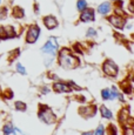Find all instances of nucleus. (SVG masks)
<instances>
[{"mask_svg": "<svg viewBox=\"0 0 134 135\" xmlns=\"http://www.w3.org/2000/svg\"><path fill=\"white\" fill-rule=\"evenodd\" d=\"M60 65L65 68H74V67L78 66L79 60L73 56L71 53L68 52V49H64L60 53Z\"/></svg>", "mask_w": 134, "mask_h": 135, "instance_id": "1", "label": "nucleus"}, {"mask_svg": "<svg viewBox=\"0 0 134 135\" xmlns=\"http://www.w3.org/2000/svg\"><path fill=\"white\" fill-rule=\"evenodd\" d=\"M39 33H40L39 27H37V26H32V27L28 30L27 41L28 42H34V41L38 39V37H39Z\"/></svg>", "mask_w": 134, "mask_h": 135, "instance_id": "2", "label": "nucleus"}, {"mask_svg": "<svg viewBox=\"0 0 134 135\" xmlns=\"http://www.w3.org/2000/svg\"><path fill=\"white\" fill-rule=\"evenodd\" d=\"M56 48H58V44H56V40H55L54 38H51L50 40L46 42V45L44 46L42 51H44V52H47V53H54Z\"/></svg>", "mask_w": 134, "mask_h": 135, "instance_id": "3", "label": "nucleus"}, {"mask_svg": "<svg viewBox=\"0 0 134 135\" xmlns=\"http://www.w3.org/2000/svg\"><path fill=\"white\" fill-rule=\"evenodd\" d=\"M104 71H105V73L106 74L114 76V75L117 74V72H118V67L115 66L112 61H107L106 64L104 65Z\"/></svg>", "mask_w": 134, "mask_h": 135, "instance_id": "4", "label": "nucleus"}, {"mask_svg": "<svg viewBox=\"0 0 134 135\" xmlns=\"http://www.w3.org/2000/svg\"><path fill=\"white\" fill-rule=\"evenodd\" d=\"M40 119H42V121H45L46 123H52L54 122V115L51 110H44L40 113Z\"/></svg>", "mask_w": 134, "mask_h": 135, "instance_id": "5", "label": "nucleus"}, {"mask_svg": "<svg viewBox=\"0 0 134 135\" xmlns=\"http://www.w3.org/2000/svg\"><path fill=\"white\" fill-rule=\"evenodd\" d=\"M14 32L12 30V27H2L0 30V38H8V37H13Z\"/></svg>", "mask_w": 134, "mask_h": 135, "instance_id": "6", "label": "nucleus"}, {"mask_svg": "<svg viewBox=\"0 0 134 135\" xmlns=\"http://www.w3.org/2000/svg\"><path fill=\"white\" fill-rule=\"evenodd\" d=\"M54 90L58 93H67L71 90V88L65 84H55L54 85Z\"/></svg>", "mask_w": 134, "mask_h": 135, "instance_id": "7", "label": "nucleus"}, {"mask_svg": "<svg viewBox=\"0 0 134 135\" xmlns=\"http://www.w3.org/2000/svg\"><path fill=\"white\" fill-rule=\"evenodd\" d=\"M111 22L115 26V27H119V28H122L123 27V24H125V20L121 19V18H117V17H112L111 18Z\"/></svg>", "mask_w": 134, "mask_h": 135, "instance_id": "8", "label": "nucleus"}, {"mask_svg": "<svg viewBox=\"0 0 134 135\" xmlns=\"http://www.w3.org/2000/svg\"><path fill=\"white\" fill-rule=\"evenodd\" d=\"M45 25L47 26V28H54V27H56V25H58V22H56V20L54 19L53 17H47L45 19Z\"/></svg>", "mask_w": 134, "mask_h": 135, "instance_id": "9", "label": "nucleus"}, {"mask_svg": "<svg viewBox=\"0 0 134 135\" xmlns=\"http://www.w3.org/2000/svg\"><path fill=\"white\" fill-rule=\"evenodd\" d=\"M94 19V17H93V12L92 11H86V12H84L81 14V20L82 21H89V20H93Z\"/></svg>", "mask_w": 134, "mask_h": 135, "instance_id": "10", "label": "nucleus"}, {"mask_svg": "<svg viewBox=\"0 0 134 135\" xmlns=\"http://www.w3.org/2000/svg\"><path fill=\"white\" fill-rule=\"evenodd\" d=\"M109 9H111V5L108 2H104V4H101L99 6V13H101V14H107L109 12Z\"/></svg>", "mask_w": 134, "mask_h": 135, "instance_id": "11", "label": "nucleus"}, {"mask_svg": "<svg viewBox=\"0 0 134 135\" xmlns=\"http://www.w3.org/2000/svg\"><path fill=\"white\" fill-rule=\"evenodd\" d=\"M101 114L104 118H107V119L112 118V113H111V110L107 109L106 107H101Z\"/></svg>", "mask_w": 134, "mask_h": 135, "instance_id": "12", "label": "nucleus"}, {"mask_svg": "<svg viewBox=\"0 0 134 135\" xmlns=\"http://www.w3.org/2000/svg\"><path fill=\"white\" fill-rule=\"evenodd\" d=\"M4 133H5V135H9L11 133H13V128H12L11 124H7V126H5Z\"/></svg>", "mask_w": 134, "mask_h": 135, "instance_id": "13", "label": "nucleus"}, {"mask_svg": "<svg viewBox=\"0 0 134 135\" xmlns=\"http://www.w3.org/2000/svg\"><path fill=\"white\" fill-rule=\"evenodd\" d=\"M86 1L85 0H79L78 1V8L80 9V11H82V9H85L86 8Z\"/></svg>", "mask_w": 134, "mask_h": 135, "instance_id": "14", "label": "nucleus"}, {"mask_svg": "<svg viewBox=\"0 0 134 135\" xmlns=\"http://www.w3.org/2000/svg\"><path fill=\"white\" fill-rule=\"evenodd\" d=\"M15 107H17V109H19V110H24L25 108H26V106L21 102H17L15 103Z\"/></svg>", "mask_w": 134, "mask_h": 135, "instance_id": "15", "label": "nucleus"}, {"mask_svg": "<svg viewBox=\"0 0 134 135\" xmlns=\"http://www.w3.org/2000/svg\"><path fill=\"white\" fill-rule=\"evenodd\" d=\"M17 69H18V71H19L21 74H26V71H25V68H24V67H22L20 64L17 65Z\"/></svg>", "mask_w": 134, "mask_h": 135, "instance_id": "16", "label": "nucleus"}, {"mask_svg": "<svg viewBox=\"0 0 134 135\" xmlns=\"http://www.w3.org/2000/svg\"><path fill=\"white\" fill-rule=\"evenodd\" d=\"M95 135H104V128H102L101 126H100L99 128L97 129V132H95Z\"/></svg>", "mask_w": 134, "mask_h": 135, "instance_id": "17", "label": "nucleus"}, {"mask_svg": "<svg viewBox=\"0 0 134 135\" xmlns=\"http://www.w3.org/2000/svg\"><path fill=\"white\" fill-rule=\"evenodd\" d=\"M13 133H15V135H24V134L20 133V131H19V129H17V128L13 129Z\"/></svg>", "mask_w": 134, "mask_h": 135, "instance_id": "18", "label": "nucleus"}, {"mask_svg": "<svg viewBox=\"0 0 134 135\" xmlns=\"http://www.w3.org/2000/svg\"><path fill=\"white\" fill-rule=\"evenodd\" d=\"M87 34H88V35H89V34H91V35H94V34H95V32H94L93 30H91V31H88V33H87Z\"/></svg>", "mask_w": 134, "mask_h": 135, "instance_id": "19", "label": "nucleus"}, {"mask_svg": "<svg viewBox=\"0 0 134 135\" xmlns=\"http://www.w3.org/2000/svg\"><path fill=\"white\" fill-rule=\"evenodd\" d=\"M82 135H92V133H84Z\"/></svg>", "mask_w": 134, "mask_h": 135, "instance_id": "20", "label": "nucleus"}]
</instances>
